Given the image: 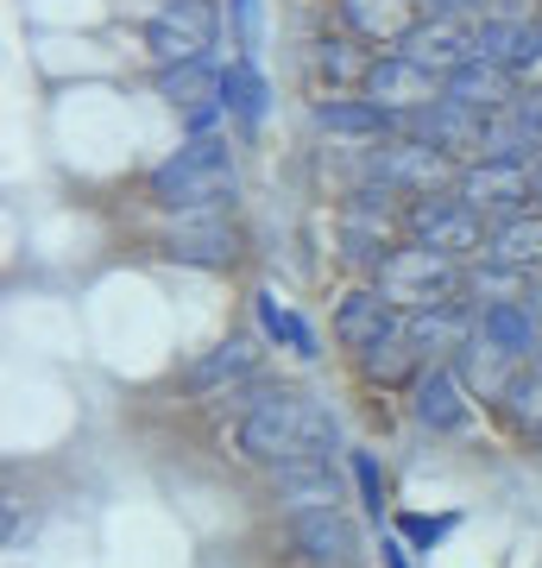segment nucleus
<instances>
[{
	"mask_svg": "<svg viewBox=\"0 0 542 568\" xmlns=\"http://www.w3.org/2000/svg\"><path fill=\"white\" fill-rule=\"evenodd\" d=\"M246 410H241V429H234V448L246 462L259 467H297V462H328L341 429H335V410L316 405L309 392H290V386H253L241 392Z\"/></svg>",
	"mask_w": 542,
	"mask_h": 568,
	"instance_id": "1",
	"label": "nucleus"
},
{
	"mask_svg": "<svg viewBox=\"0 0 542 568\" xmlns=\"http://www.w3.org/2000/svg\"><path fill=\"white\" fill-rule=\"evenodd\" d=\"M227 196H234V152H227V140H190L152 171V203L177 209V215L222 209Z\"/></svg>",
	"mask_w": 542,
	"mask_h": 568,
	"instance_id": "2",
	"label": "nucleus"
},
{
	"mask_svg": "<svg viewBox=\"0 0 542 568\" xmlns=\"http://www.w3.org/2000/svg\"><path fill=\"white\" fill-rule=\"evenodd\" d=\"M379 291L403 310V316L442 310V304H454V291H461V260H442V253H429V246H398V253L379 260Z\"/></svg>",
	"mask_w": 542,
	"mask_h": 568,
	"instance_id": "3",
	"label": "nucleus"
},
{
	"mask_svg": "<svg viewBox=\"0 0 542 568\" xmlns=\"http://www.w3.org/2000/svg\"><path fill=\"white\" fill-rule=\"evenodd\" d=\"M403 227H410V246H429V253H442V260H467V253L492 246L485 241V215L454 203V196H422V203H410Z\"/></svg>",
	"mask_w": 542,
	"mask_h": 568,
	"instance_id": "4",
	"label": "nucleus"
},
{
	"mask_svg": "<svg viewBox=\"0 0 542 568\" xmlns=\"http://www.w3.org/2000/svg\"><path fill=\"white\" fill-rule=\"evenodd\" d=\"M145 44L152 58L171 70V63H202V51L215 44V7L208 0H171L145 20Z\"/></svg>",
	"mask_w": 542,
	"mask_h": 568,
	"instance_id": "5",
	"label": "nucleus"
},
{
	"mask_svg": "<svg viewBox=\"0 0 542 568\" xmlns=\"http://www.w3.org/2000/svg\"><path fill=\"white\" fill-rule=\"evenodd\" d=\"M164 260L177 265H202V272H227V265L241 260V234L234 222H222V209H202V215H177V222L164 227Z\"/></svg>",
	"mask_w": 542,
	"mask_h": 568,
	"instance_id": "6",
	"label": "nucleus"
},
{
	"mask_svg": "<svg viewBox=\"0 0 542 568\" xmlns=\"http://www.w3.org/2000/svg\"><path fill=\"white\" fill-rule=\"evenodd\" d=\"M366 102L385 108V114H422V108L442 102V89H436V77H429L422 63H410L398 51V58L372 63V77H366Z\"/></svg>",
	"mask_w": 542,
	"mask_h": 568,
	"instance_id": "7",
	"label": "nucleus"
},
{
	"mask_svg": "<svg viewBox=\"0 0 542 568\" xmlns=\"http://www.w3.org/2000/svg\"><path fill=\"white\" fill-rule=\"evenodd\" d=\"M523 196H530V171L518 159H480L461 178V203L480 215H499V222L523 215Z\"/></svg>",
	"mask_w": 542,
	"mask_h": 568,
	"instance_id": "8",
	"label": "nucleus"
},
{
	"mask_svg": "<svg viewBox=\"0 0 542 568\" xmlns=\"http://www.w3.org/2000/svg\"><path fill=\"white\" fill-rule=\"evenodd\" d=\"M290 544L309 568H354L360 562V530L347 511H303L290 525Z\"/></svg>",
	"mask_w": 542,
	"mask_h": 568,
	"instance_id": "9",
	"label": "nucleus"
},
{
	"mask_svg": "<svg viewBox=\"0 0 542 568\" xmlns=\"http://www.w3.org/2000/svg\"><path fill=\"white\" fill-rule=\"evenodd\" d=\"M398 323H403V310L385 297L379 284H372V291H347L341 310H335V342L360 361V354H372V347H379Z\"/></svg>",
	"mask_w": 542,
	"mask_h": 568,
	"instance_id": "10",
	"label": "nucleus"
},
{
	"mask_svg": "<svg viewBox=\"0 0 542 568\" xmlns=\"http://www.w3.org/2000/svg\"><path fill=\"white\" fill-rule=\"evenodd\" d=\"M372 178H379V190H410V196H436L448 183V152H436V145H385L379 159H372Z\"/></svg>",
	"mask_w": 542,
	"mask_h": 568,
	"instance_id": "11",
	"label": "nucleus"
},
{
	"mask_svg": "<svg viewBox=\"0 0 542 568\" xmlns=\"http://www.w3.org/2000/svg\"><path fill=\"white\" fill-rule=\"evenodd\" d=\"M417 121V140L422 145H436V152H492V114H480V108H467V102H436V108H422V114H410Z\"/></svg>",
	"mask_w": 542,
	"mask_h": 568,
	"instance_id": "12",
	"label": "nucleus"
},
{
	"mask_svg": "<svg viewBox=\"0 0 542 568\" xmlns=\"http://www.w3.org/2000/svg\"><path fill=\"white\" fill-rule=\"evenodd\" d=\"M272 493L303 518V511H341L347 487H341V474H335V462H297V467L272 474Z\"/></svg>",
	"mask_w": 542,
	"mask_h": 568,
	"instance_id": "13",
	"label": "nucleus"
},
{
	"mask_svg": "<svg viewBox=\"0 0 542 568\" xmlns=\"http://www.w3.org/2000/svg\"><path fill=\"white\" fill-rule=\"evenodd\" d=\"M410 410H417V424L436 429V436H454V429H467V386H461V373L429 366V373L417 379V398H410Z\"/></svg>",
	"mask_w": 542,
	"mask_h": 568,
	"instance_id": "14",
	"label": "nucleus"
},
{
	"mask_svg": "<svg viewBox=\"0 0 542 568\" xmlns=\"http://www.w3.org/2000/svg\"><path fill=\"white\" fill-rule=\"evenodd\" d=\"M385 196H391V190H360V196L347 203L341 241H347L354 260H385V253H398V246H391V209H385Z\"/></svg>",
	"mask_w": 542,
	"mask_h": 568,
	"instance_id": "15",
	"label": "nucleus"
},
{
	"mask_svg": "<svg viewBox=\"0 0 542 568\" xmlns=\"http://www.w3.org/2000/svg\"><path fill=\"white\" fill-rule=\"evenodd\" d=\"M403 58H410V63H422L429 77H436V70H442V77H454V70H461L467 58H480V44L467 39L461 26L429 20V26H417V32L403 39Z\"/></svg>",
	"mask_w": 542,
	"mask_h": 568,
	"instance_id": "16",
	"label": "nucleus"
},
{
	"mask_svg": "<svg viewBox=\"0 0 542 568\" xmlns=\"http://www.w3.org/2000/svg\"><path fill=\"white\" fill-rule=\"evenodd\" d=\"M253 373H259V347L253 342H222V347H208V354L190 366V392H196V398H215V392L246 386Z\"/></svg>",
	"mask_w": 542,
	"mask_h": 568,
	"instance_id": "17",
	"label": "nucleus"
},
{
	"mask_svg": "<svg viewBox=\"0 0 542 568\" xmlns=\"http://www.w3.org/2000/svg\"><path fill=\"white\" fill-rule=\"evenodd\" d=\"M222 82L227 77L208 58H202V63H171V70L158 77V95L177 108L183 121H190V114H202V108H227L222 102Z\"/></svg>",
	"mask_w": 542,
	"mask_h": 568,
	"instance_id": "18",
	"label": "nucleus"
},
{
	"mask_svg": "<svg viewBox=\"0 0 542 568\" xmlns=\"http://www.w3.org/2000/svg\"><path fill=\"white\" fill-rule=\"evenodd\" d=\"M442 95H448V102L480 108V114H492V108L511 102V63H499V58H467L461 70L448 77Z\"/></svg>",
	"mask_w": 542,
	"mask_h": 568,
	"instance_id": "19",
	"label": "nucleus"
},
{
	"mask_svg": "<svg viewBox=\"0 0 542 568\" xmlns=\"http://www.w3.org/2000/svg\"><path fill=\"white\" fill-rule=\"evenodd\" d=\"M480 342H492L499 354H530V347H542V323L530 304H511V297H492V304L480 310Z\"/></svg>",
	"mask_w": 542,
	"mask_h": 568,
	"instance_id": "20",
	"label": "nucleus"
},
{
	"mask_svg": "<svg viewBox=\"0 0 542 568\" xmlns=\"http://www.w3.org/2000/svg\"><path fill=\"white\" fill-rule=\"evenodd\" d=\"M341 20L360 32V39H410L417 32V0H341Z\"/></svg>",
	"mask_w": 542,
	"mask_h": 568,
	"instance_id": "21",
	"label": "nucleus"
},
{
	"mask_svg": "<svg viewBox=\"0 0 542 568\" xmlns=\"http://www.w3.org/2000/svg\"><path fill=\"white\" fill-rule=\"evenodd\" d=\"M417 366H422V347L410 342V323H398L372 354H360V373L372 379V386H417L422 379Z\"/></svg>",
	"mask_w": 542,
	"mask_h": 568,
	"instance_id": "22",
	"label": "nucleus"
},
{
	"mask_svg": "<svg viewBox=\"0 0 542 568\" xmlns=\"http://www.w3.org/2000/svg\"><path fill=\"white\" fill-rule=\"evenodd\" d=\"M492 265H504V272H530V265H542V209L530 215H511V222H499L492 227Z\"/></svg>",
	"mask_w": 542,
	"mask_h": 568,
	"instance_id": "23",
	"label": "nucleus"
},
{
	"mask_svg": "<svg viewBox=\"0 0 542 568\" xmlns=\"http://www.w3.org/2000/svg\"><path fill=\"white\" fill-rule=\"evenodd\" d=\"M461 386L467 392H480V398H511V386H518V373H511V354H499V347L492 342H480V335H473V342L461 347Z\"/></svg>",
	"mask_w": 542,
	"mask_h": 568,
	"instance_id": "24",
	"label": "nucleus"
},
{
	"mask_svg": "<svg viewBox=\"0 0 542 568\" xmlns=\"http://www.w3.org/2000/svg\"><path fill=\"white\" fill-rule=\"evenodd\" d=\"M316 126L321 133H341V140H385L391 133V114L372 102H360V95H341V102H321L316 108Z\"/></svg>",
	"mask_w": 542,
	"mask_h": 568,
	"instance_id": "25",
	"label": "nucleus"
},
{
	"mask_svg": "<svg viewBox=\"0 0 542 568\" xmlns=\"http://www.w3.org/2000/svg\"><path fill=\"white\" fill-rule=\"evenodd\" d=\"M403 323H410V342L422 347V361H429V354H442V347H467V316L454 304L417 310V316H403Z\"/></svg>",
	"mask_w": 542,
	"mask_h": 568,
	"instance_id": "26",
	"label": "nucleus"
},
{
	"mask_svg": "<svg viewBox=\"0 0 542 568\" xmlns=\"http://www.w3.org/2000/svg\"><path fill=\"white\" fill-rule=\"evenodd\" d=\"M473 44H480V58H499V63L542 58V32H530V26H518V20H485Z\"/></svg>",
	"mask_w": 542,
	"mask_h": 568,
	"instance_id": "27",
	"label": "nucleus"
},
{
	"mask_svg": "<svg viewBox=\"0 0 542 568\" xmlns=\"http://www.w3.org/2000/svg\"><path fill=\"white\" fill-rule=\"evenodd\" d=\"M504 410H511V424H518L523 443H542V366L536 373H518V386H511Z\"/></svg>",
	"mask_w": 542,
	"mask_h": 568,
	"instance_id": "28",
	"label": "nucleus"
},
{
	"mask_svg": "<svg viewBox=\"0 0 542 568\" xmlns=\"http://www.w3.org/2000/svg\"><path fill=\"white\" fill-rule=\"evenodd\" d=\"M222 102L234 108L246 126H259V121H265V82H259V70H253V63H234V70H227Z\"/></svg>",
	"mask_w": 542,
	"mask_h": 568,
	"instance_id": "29",
	"label": "nucleus"
},
{
	"mask_svg": "<svg viewBox=\"0 0 542 568\" xmlns=\"http://www.w3.org/2000/svg\"><path fill=\"white\" fill-rule=\"evenodd\" d=\"M511 140H542V89H530L518 102V114L504 126H492V152L485 159H511Z\"/></svg>",
	"mask_w": 542,
	"mask_h": 568,
	"instance_id": "30",
	"label": "nucleus"
},
{
	"mask_svg": "<svg viewBox=\"0 0 542 568\" xmlns=\"http://www.w3.org/2000/svg\"><path fill=\"white\" fill-rule=\"evenodd\" d=\"M259 323H265V335H272V342L297 347V354H316V335H309V323H303V316H290L278 297H259Z\"/></svg>",
	"mask_w": 542,
	"mask_h": 568,
	"instance_id": "31",
	"label": "nucleus"
},
{
	"mask_svg": "<svg viewBox=\"0 0 542 568\" xmlns=\"http://www.w3.org/2000/svg\"><path fill=\"white\" fill-rule=\"evenodd\" d=\"M316 63H321V70H328L335 82H360V89H366V77H372V63H366L347 39H328V44L316 51Z\"/></svg>",
	"mask_w": 542,
	"mask_h": 568,
	"instance_id": "32",
	"label": "nucleus"
},
{
	"mask_svg": "<svg viewBox=\"0 0 542 568\" xmlns=\"http://www.w3.org/2000/svg\"><path fill=\"white\" fill-rule=\"evenodd\" d=\"M234 7V44H241V63L259 58V44H265V26H259V0H227Z\"/></svg>",
	"mask_w": 542,
	"mask_h": 568,
	"instance_id": "33",
	"label": "nucleus"
},
{
	"mask_svg": "<svg viewBox=\"0 0 542 568\" xmlns=\"http://www.w3.org/2000/svg\"><path fill=\"white\" fill-rule=\"evenodd\" d=\"M354 487H360V499H366V511L379 518L385 511V467L366 455V448H354Z\"/></svg>",
	"mask_w": 542,
	"mask_h": 568,
	"instance_id": "34",
	"label": "nucleus"
},
{
	"mask_svg": "<svg viewBox=\"0 0 542 568\" xmlns=\"http://www.w3.org/2000/svg\"><path fill=\"white\" fill-rule=\"evenodd\" d=\"M398 530H403L417 549H436L448 530H454V518H398Z\"/></svg>",
	"mask_w": 542,
	"mask_h": 568,
	"instance_id": "35",
	"label": "nucleus"
},
{
	"mask_svg": "<svg viewBox=\"0 0 542 568\" xmlns=\"http://www.w3.org/2000/svg\"><path fill=\"white\" fill-rule=\"evenodd\" d=\"M385 549V562H391V568H410V556H403V544H379Z\"/></svg>",
	"mask_w": 542,
	"mask_h": 568,
	"instance_id": "36",
	"label": "nucleus"
},
{
	"mask_svg": "<svg viewBox=\"0 0 542 568\" xmlns=\"http://www.w3.org/2000/svg\"><path fill=\"white\" fill-rule=\"evenodd\" d=\"M530 196H536V209H542V159L530 164Z\"/></svg>",
	"mask_w": 542,
	"mask_h": 568,
	"instance_id": "37",
	"label": "nucleus"
},
{
	"mask_svg": "<svg viewBox=\"0 0 542 568\" xmlns=\"http://www.w3.org/2000/svg\"><path fill=\"white\" fill-rule=\"evenodd\" d=\"M530 310H536V323H542V291H536V304H530Z\"/></svg>",
	"mask_w": 542,
	"mask_h": 568,
	"instance_id": "38",
	"label": "nucleus"
}]
</instances>
